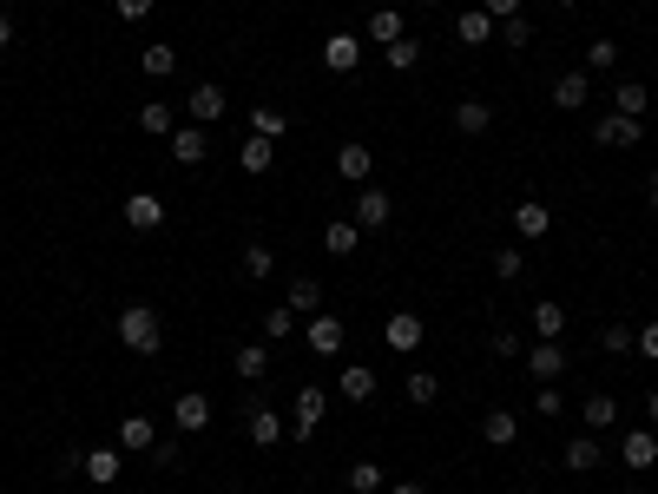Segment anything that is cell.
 Here are the masks:
<instances>
[{
    "mask_svg": "<svg viewBox=\"0 0 658 494\" xmlns=\"http://www.w3.org/2000/svg\"><path fill=\"white\" fill-rule=\"evenodd\" d=\"M119 350H132V356L165 350V317H158L152 303H126V310H119Z\"/></svg>",
    "mask_w": 658,
    "mask_h": 494,
    "instance_id": "obj_1",
    "label": "cell"
},
{
    "mask_svg": "<svg viewBox=\"0 0 658 494\" xmlns=\"http://www.w3.org/2000/svg\"><path fill=\"white\" fill-rule=\"evenodd\" d=\"M244 435H251L257 448H277V442H283V435H290V429H283V415L270 409L264 396H251V402H244Z\"/></svg>",
    "mask_w": 658,
    "mask_h": 494,
    "instance_id": "obj_2",
    "label": "cell"
},
{
    "mask_svg": "<svg viewBox=\"0 0 658 494\" xmlns=\"http://www.w3.org/2000/svg\"><path fill=\"white\" fill-rule=\"evenodd\" d=\"M290 409H297V415H290V442H310V435H316V422H323V409H329V396H323L316 383H303Z\"/></svg>",
    "mask_w": 658,
    "mask_h": 494,
    "instance_id": "obj_3",
    "label": "cell"
},
{
    "mask_svg": "<svg viewBox=\"0 0 658 494\" xmlns=\"http://www.w3.org/2000/svg\"><path fill=\"white\" fill-rule=\"evenodd\" d=\"M619 462H626L632 475L658 468V435H652V429H626V435H619Z\"/></svg>",
    "mask_w": 658,
    "mask_h": 494,
    "instance_id": "obj_4",
    "label": "cell"
},
{
    "mask_svg": "<svg viewBox=\"0 0 658 494\" xmlns=\"http://www.w3.org/2000/svg\"><path fill=\"white\" fill-rule=\"evenodd\" d=\"M382 343H389L395 356H415L422 350V317H415V310H395V317L382 323Z\"/></svg>",
    "mask_w": 658,
    "mask_h": 494,
    "instance_id": "obj_5",
    "label": "cell"
},
{
    "mask_svg": "<svg viewBox=\"0 0 658 494\" xmlns=\"http://www.w3.org/2000/svg\"><path fill=\"white\" fill-rule=\"evenodd\" d=\"M593 139H599V145H612V152H626V145H639V139H645V119H626V112H606V119L593 126Z\"/></svg>",
    "mask_w": 658,
    "mask_h": 494,
    "instance_id": "obj_6",
    "label": "cell"
},
{
    "mask_svg": "<svg viewBox=\"0 0 658 494\" xmlns=\"http://www.w3.org/2000/svg\"><path fill=\"white\" fill-rule=\"evenodd\" d=\"M303 343H310L316 356H336L343 350V323L329 317V310H316V317H303Z\"/></svg>",
    "mask_w": 658,
    "mask_h": 494,
    "instance_id": "obj_7",
    "label": "cell"
},
{
    "mask_svg": "<svg viewBox=\"0 0 658 494\" xmlns=\"http://www.w3.org/2000/svg\"><path fill=\"white\" fill-rule=\"evenodd\" d=\"M323 66H329V73H356V66H362V33H329V40H323Z\"/></svg>",
    "mask_w": 658,
    "mask_h": 494,
    "instance_id": "obj_8",
    "label": "cell"
},
{
    "mask_svg": "<svg viewBox=\"0 0 658 494\" xmlns=\"http://www.w3.org/2000/svg\"><path fill=\"white\" fill-rule=\"evenodd\" d=\"M455 40L461 47H487V40H501V20L487 14V7H468V14L455 20Z\"/></svg>",
    "mask_w": 658,
    "mask_h": 494,
    "instance_id": "obj_9",
    "label": "cell"
},
{
    "mask_svg": "<svg viewBox=\"0 0 658 494\" xmlns=\"http://www.w3.org/2000/svg\"><path fill=\"white\" fill-rule=\"evenodd\" d=\"M389 211H395V198L382 192V185H362V192H356V224H362V231H382Z\"/></svg>",
    "mask_w": 658,
    "mask_h": 494,
    "instance_id": "obj_10",
    "label": "cell"
},
{
    "mask_svg": "<svg viewBox=\"0 0 658 494\" xmlns=\"http://www.w3.org/2000/svg\"><path fill=\"white\" fill-rule=\"evenodd\" d=\"M599 462H606V448H599V435H573V442L560 448V468H573V475H593Z\"/></svg>",
    "mask_w": 658,
    "mask_h": 494,
    "instance_id": "obj_11",
    "label": "cell"
},
{
    "mask_svg": "<svg viewBox=\"0 0 658 494\" xmlns=\"http://www.w3.org/2000/svg\"><path fill=\"white\" fill-rule=\"evenodd\" d=\"M119 211H126L132 231H158V224H165V198H158V192H132Z\"/></svg>",
    "mask_w": 658,
    "mask_h": 494,
    "instance_id": "obj_12",
    "label": "cell"
},
{
    "mask_svg": "<svg viewBox=\"0 0 658 494\" xmlns=\"http://www.w3.org/2000/svg\"><path fill=\"white\" fill-rule=\"evenodd\" d=\"M527 376H533V383H560V376H566V350H560V343H533V350H527Z\"/></svg>",
    "mask_w": 658,
    "mask_h": 494,
    "instance_id": "obj_13",
    "label": "cell"
},
{
    "mask_svg": "<svg viewBox=\"0 0 658 494\" xmlns=\"http://www.w3.org/2000/svg\"><path fill=\"white\" fill-rule=\"evenodd\" d=\"M172 422L185 435H198V429H211V396H198V389H185V396L172 402Z\"/></svg>",
    "mask_w": 658,
    "mask_h": 494,
    "instance_id": "obj_14",
    "label": "cell"
},
{
    "mask_svg": "<svg viewBox=\"0 0 658 494\" xmlns=\"http://www.w3.org/2000/svg\"><path fill=\"white\" fill-rule=\"evenodd\" d=\"M119 448H126V455H152V448H158V422H152V415H126V422H119Z\"/></svg>",
    "mask_w": 658,
    "mask_h": 494,
    "instance_id": "obj_15",
    "label": "cell"
},
{
    "mask_svg": "<svg viewBox=\"0 0 658 494\" xmlns=\"http://www.w3.org/2000/svg\"><path fill=\"white\" fill-rule=\"evenodd\" d=\"M185 106H191V126H218V119H224V86H211V80L191 86Z\"/></svg>",
    "mask_w": 658,
    "mask_h": 494,
    "instance_id": "obj_16",
    "label": "cell"
},
{
    "mask_svg": "<svg viewBox=\"0 0 658 494\" xmlns=\"http://www.w3.org/2000/svg\"><path fill=\"white\" fill-rule=\"evenodd\" d=\"M586 99H593V73H560L553 80V106L560 112H580Z\"/></svg>",
    "mask_w": 658,
    "mask_h": 494,
    "instance_id": "obj_17",
    "label": "cell"
},
{
    "mask_svg": "<svg viewBox=\"0 0 658 494\" xmlns=\"http://www.w3.org/2000/svg\"><path fill=\"white\" fill-rule=\"evenodd\" d=\"M79 475L93 481V488H112V481H119V448H86Z\"/></svg>",
    "mask_w": 658,
    "mask_h": 494,
    "instance_id": "obj_18",
    "label": "cell"
},
{
    "mask_svg": "<svg viewBox=\"0 0 658 494\" xmlns=\"http://www.w3.org/2000/svg\"><path fill=\"white\" fill-rule=\"evenodd\" d=\"M514 231H520V238H547V231H553V211L540 205V198H520V205H514Z\"/></svg>",
    "mask_w": 658,
    "mask_h": 494,
    "instance_id": "obj_19",
    "label": "cell"
},
{
    "mask_svg": "<svg viewBox=\"0 0 658 494\" xmlns=\"http://www.w3.org/2000/svg\"><path fill=\"white\" fill-rule=\"evenodd\" d=\"M237 165H244L251 178H264L270 165H277V139H257V132H251V139L237 145Z\"/></svg>",
    "mask_w": 658,
    "mask_h": 494,
    "instance_id": "obj_20",
    "label": "cell"
},
{
    "mask_svg": "<svg viewBox=\"0 0 658 494\" xmlns=\"http://www.w3.org/2000/svg\"><path fill=\"white\" fill-rule=\"evenodd\" d=\"M204 152H211L204 126H178V132H172V159H178V165H204Z\"/></svg>",
    "mask_w": 658,
    "mask_h": 494,
    "instance_id": "obj_21",
    "label": "cell"
},
{
    "mask_svg": "<svg viewBox=\"0 0 658 494\" xmlns=\"http://www.w3.org/2000/svg\"><path fill=\"white\" fill-rule=\"evenodd\" d=\"M270 356H277V350H270V343H244V350L231 356V369H237V376H244V383H264Z\"/></svg>",
    "mask_w": 658,
    "mask_h": 494,
    "instance_id": "obj_22",
    "label": "cell"
},
{
    "mask_svg": "<svg viewBox=\"0 0 658 494\" xmlns=\"http://www.w3.org/2000/svg\"><path fill=\"white\" fill-rule=\"evenodd\" d=\"M356 238H362L356 218H329V224H323V251H329V257H349V251H356Z\"/></svg>",
    "mask_w": 658,
    "mask_h": 494,
    "instance_id": "obj_23",
    "label": "cell"
},
{
    "mask_svg": "<svg viewBox=\"0 0 658 494\" xmlns=\"http://www.w3.org/2000/svg\"><path fill=\"white\" fill-rule=\"evenodd\" d=\"M481 435H487V448H514V435H520L514 409H487L481 415Z\"/></svg>",
    "mask_w": 658,
    "mask_h": 494,
    "instance_id": "obj_24",
    "label": "cell"
},
{
    "mask_svg": "<svg viewBox=\"0 0 658 494\" xmlns=\"http://www.w3.org/2000/svg\"><path fill=\"white\" fill-rule=\"evenodd\" d=\"M487 126H494V106H487V99H461V106H455V132H468V139H481Z\"/></svg>",
    "mask_w": 658,
    "mask_h": 494,
    "instance_id": "obj_25",
    "label": "cell"
},
{
    "mask_svg": "<svg viewBox=\"0 0 658 494\" xmlns=\"http://www.w3.org/2000/svg\"><path fill=\"white\" fill-rule=\"evenodd\" d=\"M336 172H343L349 185H362V178L376 172V152H369V145H343V152H336Z\"/></svg>",
    "mask_w": 658,
    "mask_h": 494,
    "instance_id": "obj_26",
    "label": "cell"
},
{
    "mask_svg": "<svg viewBox=\"0 0 658 494\" xmlns=\"http://www.w3.org/2000/svg\"><path fill=\"white\" fill-rule=\"evenodd\" d=\"M533 336H540V343H560L566 336V303H533Z\"/></svg>",
    "mask_w": 658,
    "mask_h": 494,
    "instance_id": "obj_27",
    "label": "cell"
},
{
    "mask_svg": "<svg viewBox=\"0 0 658 494\" xmlns=\"http://www.w3.org/2000/svg\"><path fill=\"white\" fill-rule=\"evenodd\" d=\"M362 40H376V47L402 40V7H376V14H369V27H362Z\"/></svg>",
    "mask_w": 658,
    "mask_h": 494,
    "instance_id": "obj_28",
    "label": "cell"
},
{
    "mask_svg": "<svg viewBox=\"0 0 658 494\" xmlns=\"http://www.w3.org/2000/svg\"><path fill=\"white\" fill-rule=\"evenodd\" d=\"M645 106H652V99H645V80H619V86H612V112L645 119Z\"/></svg>",
    "mask_w": 658,
    "mask_h": 494,
    "instance_id": "obj_29",
    "label": "cell"
},
{
    "mask_svg": "<svg viewBox=\"0 0 658 494\" xmlns=\"http://www.w3.org/2000/svg\"><path fill=\"white\" fill-rule=\"evenodd\" d=\"M580 415H586V435H606L612 422H619V402H612V396H586Z\"/></svg>",
    "mask_w": 658,
    "mask_h": 494,
    "instance_id": "obj_30",
    "label": "cell"
},
{
    "mask_svg": "<svg viewBox=\"0 0 658 494\" xmlns=\"http://www.w3.org/2000/svg\"><path fill=\"white\" fill-rule=\"evenodd\" d=\"M290 336H297V310H290V303L264 310V343H270V350H277V343H290Z\"/></svg>",
    "mask_w": 658,
    "mask_h": 494,
    "instance_id": "obj_31",
    "label": "cell"
},
{
    "mask_svg": "<svg viewBox=\"0 0 658 494\" xmlns=\"http://www.w3.org/2000/svg\"><path fill=\"white\" fill-rule=\"evenodd\" d=\"M139 66H145V73H152V80H172V73H178V47H172V40H152Z\"/></svg>",
    "mask_w": 658,
    "mask_h": 494,
    "instance_id": "obj_32",
    "label": "cell"
},
{
    "mask_svg": "<svg viewBox=\"0 0 658 494\" xmlns=\"http://www.w3.org/2000/svg\"><path fill=\"white\" fill-rule=\"evenodd\" d=\"M290 310H297V317H316V310H323V284H316V277H290Z\"/></svg>",
    "mask_w": 658,
    "mask_h": 494,
    "instance_id": "obj_33",
    "label": "cell"
},
{
    "mask_svg": "<svg viewBox=\"0 0 658 494\" xmlns=\"http://www.w3.org/2000/svg\"><path fill=\"white\" fill-rule=\"evenodd\" d=\"M369 396H376V369L349 363V369H343V402H369Z\"/></svg>",
    "mask_w": 658,
    "mask_h": 494,
    "instance_id": "obj_34",
    "label": "cell"
},
{
    "mask_svg": "<svg viewBox=\"0 0 658 494\" xmlns=\"http://www.w3.org/2000/svg\"><path fill=\"white\" fill-rule=\"evenodd\" d=\"M619 66V40H586V66L580 73H612Z\"/></svg>",
    "mask_w": 658,
    "mask_h": 494,
    "instance_id": "obj_35",
    "label": "cell"
},
{
    "mask_svg": "<svg viewBox=\"0 0 658 494\" xmlns=\"http://www.w3.org/2000/svg\"><path fill=\"white\" fill-rule=\"evenodd\" d=\"M251 132H257V139H283V132H290V119H283L277 106H251Z\"/></svg>",
    "mask_w": 658,
    "mask_h": 494,
    "instance_id": "obj_36",
    "label": "cell"
},
{
    "mask_svg": "<svg viewBox=\"0 0 658 494\" xmlns=\"http://www.w3.org/2000/svg\"><path fill=\"white\" fill-rule=\"evenodd\" d=\"M139 126L152 132V139H172V132H178V126H172V106H165V99H152V106L139 112Z\"/></svg>",
    "mask_w": 658,
    "mask_h": 494,
    "instance_id": "obj_37",
    "label": "cell"
},
{
    "mask_svg": "<svg viewBox=\"0 0 658 494\" xmlns=\"http://www.w3.org/2000/svg\"><path fill=\"white\" fill-rule=\"evenodd\" d=\"M270 271H277V251H270V244H244V277H257V284H264Z\"/></svg>",
    "mask_w": 658,
    "mask_h": 494,
    "instance_id": "obj_38",
    "label": "cell"
},
{
    "mask_svg": "<svg viewBox=\"0 0 658 494\" xmlns=\"http://www.w3.org/2000/svg\"><path fill=\"white\" fill-rule=\"evenodd\" d=\"M382 60H389L395 73H408V66L422 60V40H408V33H402V40H389V47H382Z\"/></svg>",
    "mask_w": 658,
    "mask_h": 494,
    "instance_id": "obj_39",
    "label": "cell"
},
{
    "mask_svg": "<svg viewBox=\"0 0 658 494\" xmlns=\"http://www.w3.org/2000/svg\"><path fill=\"white\" fill-rule=\"evenodd\" d=\"M520 271H527V257H520V244H501V251H494V277H501V284H514Z\"/></svg>",
    "mask_w": 658,
    "mask_h": 494,
    "instance_id": "obj_40",
    "label": "cell"
},
{
    "mask_svg": "<svg viewBox=\"0 0 658 494\" xmlns=\"http://www.w3.org/2000/svg\"><path fill=\"white\" fill-rule=\"evenodd\" d=\"M349 488H356V494H376L382 488V468L376 462H356V468H349Z\"/></svg>",
    "mask_w": 658,
    "mask_h": 494,
    "instance_id": "obj_41",
    "label": "cell"
},
{
    "mask_svg": "<svg viewBox=\"0 0 658 494\" xmlns=\"http://www.w3.org/2000/svg\"><path fill=\"white\" fill-rule=\"evenodd\" d=\"M435 396H441V383L428 369H415V376H408V402H435Z\"/></svg>",
    "mask_w": 658,
    "mask_h": 494,
    "instance_id": "obj_42",
    "label": "cell"
},
{
    "mask_svg": "<svg viewBox=\"0 0 658 494\" xmlns=\"http://www.w3.org/2000/svg\"><path fill=\"white\" fill-rule=\"evenodd\" d=\"M527 40H533V27H527V20H501V47H527Z\"/></svg>",
    "mask_w": 658,
    "mask_h": 494,
    "instance_id": "obj_43",
    "label": "cell"
},
{
    "mask_svg": "<svg viewBox=\"0 0 658 494\" xmlns=\"http://www.w3.org/2000/svg\"><path fill=\"white\" fill-rule=\"evenodd\" d=\"M599 343L619 356V350H632V330H626V323H606V330H599Z\"/></svg>",
    "mask_w": 658,
    "mask_h": 494,
    "instance_id": "obj_44",
    "label": "cell"
},
{
    "mask_svg": "<svg viewBox=\"0 0 658 494\" xmlns=\"http://www.w3.org/2000/svg\"><path fill=\"white\" fill-rule=\"evenodd\" d=\"M152 462H158V468H172V475H178V468H185V448H178V442H158V448H152Z\"/></svg>",
    "mask_w": 658,
    "mask_h": 494,
    "instance_id": "obj_45",
    "label": "cell"
},
{
    "mask_svg": "<svg viewBox=\"0 0 658 494\" xmlns=\"http://www.w3.org/2000/svg\"><path fill=\"white\" fill-rule=\"evenodd\" d=\"M632 350H639V356H645V363H658V323H645V330H639V336H632Z\"/></svg>",
    "mask_w": 658,
    "mask_h": 494,
    "instance_id": "obj_46",
    "label": "cell"
},
{
    "mask_svg": "<svg viewBox=\"0 0 658 494\" xmlns=\"http://www.w3.org/2000/svg\"><path fill=\"white\" fill-rule=\"evenodd\" d=\"M152 7H158V0H119V20H126V27H139Z\"/></svg>",
    "mask_w": 658,
    "mask_h": 494,
    "instance_id": "obj_47",
    "label": "cell"
},
{
    "mask_svg": "<svg viewBox=\"0 0 658 494\" xmlns=\"http://www.w3.org/2000/svg\"><path fill=\"white\" fill-rule=\"evenodd\" d=\"M494 356H520V336L514 330H494Z\"/></svg>",
    "mask_w": 658,
    "mask_h": 494,
    "instance_id": "obj_48",
    "label": "cell"
},
{
    "mask_svg": "<svg viewBox=\"0 0 658 494\" xmlns=\"http://www.w3.org/2000/svg\"><path fill=\"white\" fill-rule=\"evenodd\" d=\"M566 409V402H560V389H553V383H540V415H560Z\"/></svg>",
    "mask_w": 658,
    "mask_h": 494,
    "instance_id": "obj_49",
    "label": "cell"
},
{
    "mask_svg": "<svg viewBox=\"0 0 658 494\" xmlns=\"http://www.w3.org/2000/svg\"><path fill=\"white\" fill-rule=\"evenodd\" d=\"M481 7H487L494 20H514V14H520V0H481Z\"/></svg>",
    "mask_w": 658,
    "mask_h": 494,
    "instance_id": "obj_50",
    "label": "cell"
},
{
    "mask_svg": "<svg viewBox=\"0 0 658 494\" xmlns=\"http://www.w3.org/2000/svg\"><path fill=\"white\" fill-rule=\"evenodd\" d=\"M14 47V14H7V7H0V53Z\"/></svg>",
    "mask_w": 658,
    "mask_h": 494,
    "instance_id": "obj_51",
    "label": "cell"
},
{
    "mask_svg": "<svg viewBox=\"0 0 658 494\" xmlns=\"http://www.w3.org/2000/svg\"><path fill=\"white\" fill-rule=\"evenodd\" d=\"M395 494H428V488H422V481H402V488H395Z\"/></svg>",
    "mask_w": 658,
    "mask_h": 494,
    "instance_id": "obj_52",
    "label": "cell"
},
{
    "mask_svg": "<svg viewBox=\"0 0 658 494\" xmlns=\"http://www.w3.org/2000/svg\"><path fill=\"white\" fill-rule=\"evenodd\" d=\"M645 205H658V178H652V185H645Z\"/></svg>",
    "mask_w": 658,
    "mask_h": 494,
    "instance_id": "obj_53",
    "label": "cell"
},
{
    "mask_svg": "<svg viewBox=\"0 0 658 494\" xmlns=\"http://www.w3.org/2000/svg\"><path fill=\"white\" fill-rule=\"evenodd\" d=\"M652 435H658V396H652Z\"/></svg>",
    "mask_w": 658,
    "mask_h": 494,
    "instance_id": "obj_54",
    "label": "cell"
},
{
    "mask_svg": "<svg viewBox=\"0 0 658 494\" xmlns=\"http://www.w3.org/2000/svg\"><path fill=\"white\" fill-rule=\"evenodd\" d=\"M415 7H441V0H415Z\"/></svg>",
    "mask_w": 658,
    "mask_h": 494,
    "instance_id": "obj_55",
    "label": "cell"
},
{
    "mask_svg": "<svg viewBox=\"0 0 658 494\" xmlns=\"http://www.w3.org/2000/svg\"><path fill=\"white\" fill-rule=\"evenodd\" d=\"M560 7H580V0H560Z\"/></svg>",
    "mask_w": 658,
    "mask_h": 494,
    "instance_id": "obj_56",
    "label": "cell"
},
{
    "mask_svg": "<svg viewBox=\"0 0 658 494\" xmlns=\"http://www.w3.org/2000/svg\"><path fill=\"white\" fill-rule=\"evenodd\" d=\"M237 494H251V488H237Z\"/></svg>",
    "mask_w": 658,
    "mask_h": 494,
    "instance_id": "obj_57",
    "label": "cell"
}]
</instances>
